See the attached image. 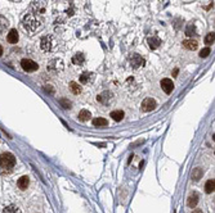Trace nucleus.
<instances>
[{
    "label": "nucleus",
    "mask_w": 215,
    "mask_h": 213,
    "mask_svg": "<svg viewBox=\"0 0 215 213\" xmlns=\"http://www.w3.org/2000/svg\"><path fill=\"white\" fill-rule=\"evenodd\" d=\"M210 52H211L210 48H203L202 50L200 52V57H201V58H206L209 54H210Z\"/></svg>",
    "instance_id": "29"
},
{
    "label": "nucleus",
    "mask_w": 215,
    "mask_h": 213,
    "mask_svg": "<svg viewBox=\"0 0 215 213\" xmlns=\"http://www.w3.org/2000/svg\"><path fill=\"white\" fill-rule=\"evenodd\" d=\"M142 111L143 112H152L156 109V107H157V103H156L155 99H152V98H146L143 102H142Z\"/></svg>",
    "instance_id": "7"
},
{
    "label": "nucleus",
    "mask_w": 215,
    "mask_h": 213,
    "mask_svg": "<svg viewBox=\"0 0 215 213\" xmlns=\"http://www.w3.org/2000/svg\"><path fill=\"white\" fill-rule=\"evenodd\" d=\"M60 104H61L64 109H70V108H71V102L67 100V99H61V100H60Z\"/></svg>",
    "instance_id": "28"
},
{
    "label": "nucleus",
    "mask_w": 215,
    "mask_h": 213,
    "mask_svg": "<svg viewBox=\"0 0 215 213\" xmlns=\"http://www.w3.org/2000/svg\"><path fill=\"white\" fill-rule=\"evenodd\" d=\"M3 55V48H2V45H0V57Z\"/></svg>",
    "instance_id": "32"
},
{
    "label": "nucleus",
    "mask_w": 215,
    "mask_h": 213,
    "mask_svg": "<svg viewBox=\"0 0 215 213\" xmlns=\"http://www.w3.org/2000/svg\"><path fill=\"white\" fill-rule=\"evenodd\" d=\"M21 65H22V69L26 71V72H35V71L39 69V64L29 58L22 59L21 61Z\"/></svg>",
    "instance_id": "6"
},
{
    "label": "nucleus",
    "mask_w": 215,
    "mask_h": 213,
    "mask_svg": "<svg viewBox=\"0 0 215 213\" xmlns=\"http://www.w3.org/2000/svg\"><path fill=\"white\" fill-rule=\"evenodd\" d=\"M18 39H19V36H18V31L15 30V28H12L9 32H8V35H7V40L9 44H17L18 42Z\"/></svg>",
    "instance_id": "12"
},
{
    "label": "nucleus",
    "mask_w": 215,
    "mask_h": 213,
    "mask_svg": "<svg viewBox=\"0 0 215 213\" xmlns=\"http://www.w3.org/2000/svg\"><path fill=\"white\" fill-rule=\"evenodd\" d=\"M213 42H214V32H210L205 37V44L206 45H213Z\"/></svg>",
    "instance_id": "27"
},
{
    "label": "nucleus",
    "mask_w": 215,
    "mask_h": 213,
    "mask_svg": "<svg viewBox=\"0 0 215 213\" xmlns=\"http://www.w3.org/2000/svg\"><path fill=\"white\" fill-rule=\"evenodd\" d=\"M192 213H202V211H201V209H195Z\"/></svg>",
    "instance_id": "31"
},
{
    "label": "nucleus",
    "mask_w": 215,
    "mask_h": 213,
    "mask_svg": "<svg viewBox=\"0 0 215 213\" xmlns=\"http://www.w3.org/2000/svg\"><path fill=\"white\" fill-rule=\"evenodd\" d=\"M40 48L46 53L54 52L58 48V41L53 35L44 36V37H41V40H40Z\"/></svg>",
    "instance_id": "2"
},
{
    "label": "nucleus",
    "mask_w": 215,
    "mask_h": 213,
    "mask_svg": "<svg viewBox=\"0 0 215 213\" xmlns=\"http://www.w3.org/2000/svg\"><path fill=\"white\" fill-rule=\"evenodd\" d=\"M90 117H92V114H90V112L88 111V109H81V111L79 112V116H77V118L80 119V121H83V122L88 121Z\"/></svg>",
    "instance_id": "18"
},
{
    "label": "nucleus",
    "mask_w": 215,
    "mask_h": 213,
    "mask_svg": "<svg viewBox=\"0 0 215 213\" xmlns=\"http://www.w3.org/2000/svg\"><path fill=\"white\" fill-rule=\"evenodd\" d=\"M9 26L8 23V19L4 17V15H0V34L2 32H4L5 30H7V27Z\"/></svg>",
    "instance_id": "24"
},
{
    "label": "nucleus",
    "mask_w": 215,
    "mask_h": 213,
    "mask_svg": "<svg viewBox=\"0 0 215 213\" xmlns=\"http://www.w3.org/2000/svg\"><path fill=\"white\" fill-rule=\"evenodd\" d=\"M63 68H64V63H63L62 59H58V58L52 59V61L48 63V65H46V69L49 71V72H52V73L61 72Z\"/></svg>",
    "instance_id": "4"
},
{
    "label": "nucleus",
    "mask_w": 215,
    "mask_h": 213,
    "mask_svg": "<svg viewBox=\"0 0 215 213\" xmlns=\"http://www.w3.org/2000/svg\"><path fill=\"white\" fill-rule=\"evenodd\" d=\"M112 98H114V95H112L111 91H103V92H101V94L97 96V100H98L101 104L107 105L112 100Z\"/></svg>",
    "instance_id": "9"
},
{
    "label": "nucleus",
    "mask_w": 215,
    "mask_h": 213,
    "mask_svg": "<svg viewBox=\"0 0 215 213\" xmlns=\"http://www.w3.org/2000/svg\"><path fill=\"white\" fill-rule=\"evenodd\" d=\"M30 8L32 10V13L36 15L44 14L45 13V2L44 0H32Z\"/></svg>",
    "instance_id": "5"
},
{
    "label": "nucleus",
    "mask_w": 215,
    "mask_h": 213,
    "mask_svg": "<svg viewBox=\"0 0 215 213\" xmlns=\"http://www.w3.org/2000/svg\"><path fill=\"white\" fill-rule=\"evenodd\" d=\"M183 46L187 49V50H196L198 48V42L196 40H192V39H187L183 41Z\"/></svg>",
    "instance_id": "14"
},
{
    "label": "nucleus",
    "mask_w": 215,
    "mask_h": 213,
    "mask_svg": "<svg viewBox=\"0 0 215 213\" xmlns=\"http://www.w3.org/2000/svg\"><path fill=\"white\" fill-rule=\"evenodd\" d=\"M29 184H30V180L27 176H22V177H19L18 178V181H17V185H18V188L21 190H26L29 188Z\"/></svg>",
    "instance_id": "15"
},
{
    "label": "nucleus",
    "mask_w": 215,
    "mask_h": 213,
    "mask_svg": "<svg viewBox=\"0 0 215 213\" xmlns=\"http://www.w3.org/2000/svg\"><path fill=\"white\" fill-rule=\"evenodd\" d=\"M161 89L164 90V92H166V94H170L171 91L174 90V84L173 81H171L170 78H164L161 80Z\"/></svg>",
    "instance_id": "10"
},
{
    "label": "nucleus",
    "mask_w": 215,
    "mask_h": 213,
    "mask_svg": "<svg viewBox=\"0 0 215 213\" xmlns=\"http://www.w3.org/2000/svg\"><path fill=\"white\" fill-rule=\"evenodd\" d=\"M92 80H93V73L92 72H84L81 76H80V82L84 84V85L89 84Z\"/></svg>",
    "instance_id": "17"
},
{
    "label": "nucleus",
    "mask_w": 215,
    "mask_h": 213,
    "mask_svg": "<svg viewBox=\"0 0 215 213\" xmlns=\"http://www.w3.org/2000/svg\"><path fill=\"white\" fill-rule=\"evenodd\" d=\"M22 27L29 34H36L43 30V21L39 15L34 13H27L22 18Z\"/></svg>",
    "instance_id": "1"
},
{
    "label": "nucleus",
    "mask_w": 215,
    "mask_h": 213,
    "mask_svg": "<svg viewBox=\"0 0 215 213\" xmlns=\"http://www.w3.org/2000/svg\"><path fill=\"white\" fill-rule=\"evenodd\" d=\"M198 194L196 193V191H193L189 196H188V200H187V204H188V207H191V208H195V207L197 205V203H198Z\"/></svg>",
    "instance_id": "13"
},
{
    "label": "nucleus",
    "mask_w": 215,
    "mask_h": 213,
    "mask_svg": "<svg viewBox=\"0 0 215 213\" xmlns=\"http://www.w3.org/2000/svg\"><path fill=\"white\" fill-rule=\"evenodd\" d=\"M10 2H19V0H10Z\"/></svg>",
    "instance_id": "33"
},
{
    "label": "nucleus",
    "mask_w": 215,
    "mask_h": 213,
    "mask_svg": "<svg viewBox=\"0 0 215 213\" xmlns=\"http://www.w3.org/2000/svg\"><path fill=\"white\" fill-rule=\"evenodd\" d=\"M15 166V158L12 153H3L0 154V167L3 170H12Z\"/></svg>",
    "instance_id": "3"
},
{
    "label": "nucleus",
    "mask_w": 215,
    "mask_h": 213,
    "mask_svg": "<svg viewBox=\"0 0 215 213\" xmlns=\"http://www.w3.org/2000/svg\"><path fill=\"white\" fill-rule=\"evenodd\" d=\"M93 125H94L95 127H106L107 125H108V121H107L106 118L98 117V118H94L93 119Z\"/></svg>",
    "instance_id": "19"
},
{
    "label": "nucleus",
    "mask_w": 215,
    "mask_h": 213,
    "mask_svg": "<svg viewBox=\"0 0 215 213\" xmlns=\"http://www.w3.org/2000/svg\"><path fill=\"white\" fill-rule=\"evenodd\" d=\"M3 213H22V211H21L18 207H15V205H8V207H5V208L3 209Z\"/></svg>",
    "instance_id": "22"
},
{
    "label": "nucleus",
    "mask_w": 215,
    "mask_h": 213,
    "mask_svg": "<svg viewBox=\"0 0 215 213\" xmlns=\"http://www.w3.org/2000/svg\"><path fill=\"white\" fill-rule=\"evenodd\" d=\"M202 168H200V167H197V168H195V170L192 171V180L193 181H198L200 178H202Z\"/></svg>",
    "instance_id": "21"
},
{
    "label": "nucleus",
    "mask_w": 215,
    "mask_h": 213,
    "mask_svg": "<svg viewBox=\"0 0 215 213\" xmlns=\"http://www.w3.org/2000/svg\"><path fill=\"white\" fill-rule=\"evenodd\" d=\"M110 116L112 117V119H114V121L119 122V121H121V119L124 118V112L120 111V109H117V111H112Z\"/></svg>",
    "instance_id": "20"
},
{
    "label": "nucleus",
    "mask_w": 215,
    "mask_h": 213,
    "mask_svg": "<svg viewBox=\"0 0 215 213\" xmlns=\"http://www.w3.org/2000/svg\"><path fill=\"white\" fill-rule=\"evenodd\" d=\"M144 64H146V61H144L141 55H138V54H133V55H131V58H130V65H131L134 69L141 68V67H143Z\"/></svg>",
    "instance_id": "8"
},
{
    "label": "nucleus",
    "mask_w": 215,
    "mask_h": 213,
    "mask_svg": "<svg viewBox=\"0 0 215 213\" xmlns=\"http://www.w3.org/2000/svg\"><path fill=\"white\" fill-rule=\"evenodd\" d=\"M72 63L75 65H83L85 63V57H84V54L81 53H77V54H75V55L72 57Z\"/></svg>",
    "instance_id": "16"
},
{
    "label": "nucleus",
    "mask_w": 215,
    "mask_h": 213,
    "mask_svg": "<svg viewBox=\"0 0 215 213\" xmlns=\"http://www.w3.org/2000/svg\"><path fill=\"white\" fill-rule=\"evenodd\" d=\"M205 191L207 194H210L214 191V178L213 180H207L206 184H205Z\"/></svg>",
    "instance_id": "25"
},
{
    "label": "nucleus",
    "mask_w": 215,
    "mask_h": 213,
    "mask_svg": "<svg viewBox=\"0 0 215 213\" xmlns=\"http://www.w3.org/2000/svg\"><path fill=\"white\" fill-rule=\"evenodd\" d=\"M45 90H46V91H49L50 94H54V90H53L52 87H50V85H48V87H45Z\"/></svg>",
    "instance_id": "30"
},
{
    "label": "nucleus",
    "mask_w": 215,
    "mask_h": 213,
    "mask_svg": "<svg viewBox=\"0 0 215 213\" xmlns=\"http://www.w3.org/2000/svg\"><path fill=\"white\" fill-rule=\"evenodd\" d=\"M147 42H148V46L151 48V49H157V48L161 45L160 37H159V36H156V35L149 36L148 39H147Z\"/></svg>",
    "instance_id": "11"
},
{
    "label": "nucleus",
    "mask_w": 215,
    "mask_h": 213,
    "mask_svg": "<svg viewBox=\"0 0 215 213\" xmlns=\"http://www.w3.org/2000/svg\"><path fill=\"white\" fill-rule=\"evenodd\" d=\"M186 35L187 36H195V35H197V31H196V26L193 25V23H189L187 26V30H186Z\"/></svg>",
    "instance_id": "23"
},
{
    "label": "nucleus",
    "mask_w": 215,
    "mask_h": 213,
    "mask_svg": "<svg viewBox=\"0 0 215 213\" xmlns=\"http://www.w3.org/2000/svg\"><path fill=\"white\" fill-rule=\"evenodd\" d=\"M70 89H71L73 94H76V95L81 92V87H80L79 84H76V82H71V84H70Z\"/></svg>",
    "instance_id": "26"
}]
</instances>
